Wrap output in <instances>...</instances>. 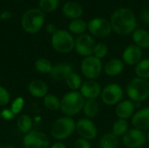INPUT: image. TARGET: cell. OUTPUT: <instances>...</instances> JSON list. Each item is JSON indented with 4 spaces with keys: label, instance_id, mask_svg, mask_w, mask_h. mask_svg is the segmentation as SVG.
<instances>
[{
    "label": "cell",
    "instance_id": "cell-1",
    "mask_svg": "<svg viewBox=\"0 0 149 148\" xmlns=\"http://www.w3.org/2000/svg\"><path fill=\"white\" fill-rule=\"evenodd\" d=\"M113 31L121 36L132 34L137 27V20L134 11L127 7L118 8L110 19Z\"/></svg>",
    "mask_w": 149,
    "mask_h": 148
},
{
    "label": "cell",
    "instance_id": "cell-2",
    "mask_svg": "<svg viewBox=\"0 0 149 148\" xmlns=\"http://www.w3.org/2000/svg\"><path fill=\"white\" fill-rule=\"evenodd\" d=\"M45 13L39 8H31L25 10L21 17V26L28 34L38 33L44 26Z\"/></svg>",
    "mask_w": 149,
    "mask_h": 148
},
{
    "label": "cell",
    "instance_id": "cell-3",
    "mask_svg": "<svg viewBox=\"0 0 149 148\" xmlns=\"http://www.w3.org/2000/svg\"><path fill=\"white\" fill-rule=\"evenodd\" d=\"M86 99L79 91H71L60 99V111L65 116L73 117L83 110Z\"/></svg>",
    "mask_w": 149,
    "mask_h": 148
},
{
    "label": "cell",
    "instance_id": "cell-4",
    "mask_svg": "<svg viewBox=\"0 0 149 148\" xmlns=\"http://www.w3.org/2000/svg\"><path fill=\"white\" fill-rule=\"evenodd\" d=\"M127 95L134 103H141L149 98V80L133 78L127 85Z\"/></svg>",
    "mask_w": 149,
    "mask_h": 148
},
{
    "label": "cell",
    "instance_id": "cell-5",
    "mask_svg": "<svg viewBox=\"0 0 149 148\" xmlns=\"http://www.w3.org/2000/svg\"><path fill=\"white\" fill-rule=\"evenodd\" d=\"M76 130V121L72 117L63 116L56 120L50 129L52 137L57 140H64L71 137Z\"/></svg>",
    "mask_w": 149,
    "mask_h": 148
},
{
    "label": "cell",
    "instance_id": "cell-6",
    "mask_svg": "<svg viewBox=\"0 0 149 148\" xmlns=\"http://www.w3.org/2000/svg\"><path fill=\"white\" fill-rule=\"evenodd\" d=\"M51 44L52 48L59 53L66 54L74 50L75 38L69 31L58 29V31L52 35Z\"/></svg>",
    "mask_w": 149,
    "mask_h": 148
},
{
    "label": "cell",
    "instance_id": "cell-7",
    "mask_svg": "<svg viewBox=\"0 0 149 148\" xmlns=\"http://www.w3.org/2000/svg\"><path fill=\"white\" fill-rule=\"evenodd\" d=\"M80 71L86 79L96 80L103 72L102 60L93 55L86 57L81 61Z\"/></svg>",
    "mask_w": 149,
    "mask_h": 148
},
{
    "label": "cell",
    "instance_id": "cell-8",
    "mask_svg": "<svg viewBox=\"0 0 149 148\" xmlns=\"http://www.w3.org/2000/svg\"><path fill=\"white\" fill-rule=\"evenodd\" d=\"M124 91L117 83L107 85L101 91L100 98L102 102L107 106H116L123 99Z\"/></svg>",
    "mask_w": 149,
    "mask_h": 148
},
{
    "label": "cell",
    "instance_id": "cell-9",
    "mask_svg": "<svg viewBox=\"0 0 149 148\" xmlns=\"http://www.w3.org/2000/svg\"><path fill=\"white\" fill-rule=\"evenodd\" d=\"M87 30L90 35L100 38L108 37L113 31L110 21L100 17L91 19L87 23Z\"/></svg>",
    "mask_w": 149,
    "mask_h": 148
},
{
    "label": "cell",
    "instance_id": "cell-10",
    "mask_svg": "<svg viewBox=\"0 0 149 148\" xmlns=\"http://www.w3.org/2000/svg\"><path fill=\"white\" fill-rule=\"evenodd\" d=\"M23 146L24 148H50V140L45 133L31 130L24 136Z\"/></svg>",
    "mask_w": 149,
    "mask_h": 148
},
{
    "label": "cell",
    "instance_id": "cell-11",
    "mask_svg": "<svg viewBox=\"0 0 149 148\" xmlns=\"http://www.w3.org/2000/svg\"><path fill=\"white\" fill-rule=\"evenodd\" d=\"M95 45L96 43L93 37L88 33H84L75 38L74 50L79 56L86 58L93 55Z\"/></svg>",
    "mask_w": 149,
    "mask_h": 148
},
{
    "label": "cell",
    "instance_id": "cell-12",
    "mask_svg": "<svg viewBox=\"0 0 149 148\" xmlns=\"http://www.w3.org/2000/svg\"><path fill=\"white\" fill-rule=\"evenodd\" d=\"M79 138L93 140L98 135V129L93 121L87 118H81L76 121V130Z\"/></svg>",
    "mask_w": 149,
    "mask_h": 148
},
{
    "label": "cell",
    "instance_id": "cell-13",
    "mask_svg": "<svg viewBox=\"0 0 149 148\" xmlns=\"http://www.w3.org/2000/svg\"><path fill=\"white\" fill-rule=\"evenodd\" d=\"M147 141L146 133L136 128L129 129L122 137V143L127 148L142 147Z\"/></svg>",
    "mask_w": 149,
    "mask_h": 148
},
{
    "label": "cell",
    "instance_id": "cell-14",
    "mask_svg": "<svg viewBox=\"0 0 149 148\" xmlns=\"http://www.w3.org/2000/svg\"><path fill=\"white\" fill-rule=\"evenodd\" d=\"M143 57L142 49L135 45L134 44L127 45L121 55V60L125 65L129 66H135Z\"/></svg>",
    "mask_w": 149,
    "mask_h": 148
},
{
    "label": "cell",
    "instance_id": "cell-15",
    "mask_svg": "<svg viewBox=\"0 0 149 148\" xmlns=\"http://www.w3.org/2000/svg\"><path fill=\"white\" fill-rule=\"evenodd\" d=\"M102 88L99 82L96 80L86 79L83 82L79 92L85 99H96L101 94Z\"/></svg>",
    "mask_w": 149,
    "mask_h": 148
},
{
    "label": "cell",
    "instance_id": "cell-16",
    "mask_svg": "<svg viewBox=\"0 0 149 148\" xmlns=\"http://www.w3.org/2000/svg\"><path fill=\"white\" fill-rule=\"evenodd\" d=\"M131 123L134 128L143 132L149 130V107H143L135 111L131 118Z\"/></svg>",
    "mask_w": 149,
    "mask_h": 148
},
{
    "label": "cell",
    "instance_id": "cell-17",
    "mask_svg": "<svg viewBox=\"0 0 149 148\" xmlns=\"http://www.w3.org/2000/svg\"><path fill=\"white\" fill-rule=\"evenodd\" d=\"M135 104L130 99H122L115 107V114L118 119L126 120L132 118L135 113Z\"/></svg>",
    "mask_w": 149,
    "mask_h": 148
},
{
    "label": "cell",
    "instance_id": "cell-18",
    "mask_svg": "<svg viewBox=\"0 0 149 148\" xmlns=\"http://www.w3.org/2000/svg\"><path fill=\"white\" fill-rule=\"evenodd\" d=\"M73 72V67L71 64L61 62L52 66L50 73L51 77L57 81H65L66 78Z\"/></svg>",
    "mask_w": 149,
    "mask_h": 148
},
{
    "label": "cell",
    "instance_id": "cell-19",
    "mask_svg": "<svg viewBox=\"0 0 149 148\" xmlns=\"http://www.w3.org/2000/svg\"><path fill=\"white\" fill-rule=\"evenodd\" d=\"M62 12L65 17L72 20L80 18L83 15L84 10L79 3L76 1H67L62 6Z\"/></svg>",
    "mask_w": 149,
    "mask_h": 148
},
{
    "label": "cell",
    "instance_id": "cell-20",
    "mask_svg": "<svg viewBox=\"0 0 149 148\" xmlns=\"http://www.w3.org/2000/svg\"><path fill=\"white\" fill-rule=\"evenodd\" d=\"M28 92L34 98L44 99L48 94V86L45 81L40 79H34L29 83Z\"/></svg>",
    "mask_w": 149,
    "mask_h": 148
},
{
    "label": "cell",
    "instance_id": "cell-21",
    "mask_svg": "<svg viewBox=\"0 0 149 148\" xmlns=\"http://www.w3.org/2000/svg\"><path fill=\"white\" fill-rule=\"evenodd\" d=\"M125 68L124 62L120 58H112L103 65V72L109 77L120 75Z\"/></svg>",
    "mask_w": 149,
    "mask_h": 148
},
{
    "label": "cell",
    "instance_id": "cell-22",
    "mask_svg": "<svg viewBox=\"0 0 149 148\" xmlns=\"http://www.w3.org/2000/svg\"><path fill=\"white\" fill-rule=\"evenodd\" d=\"M132 39L135 45L141 49L149 48V32L145 29H136L132 33Z\"/></svg>",
    "mask_w": 149,
    "mask_h": 148
},
{
    "label": "cell",
    "instance_id": "cell-23",
    "mask_svg": "<svg viewBox=\"0 0 149 148\" xmlns=\"http://www.w3.org/2000/svg\"><path fill=\"white\" fill-rule=\"evenodd\" d=\"M120 144L119 138L112 132L104 133L98 143L99 148H118Z\"/></svg>",
    "mask_w": 149,
    "mask_h": 148
},
{
    "label": "cell",
    "instance_id": "cell-24",
    "mask_svg": "<svg viewBox=\"0 0 149 148\" xmlns=\"http://www.w3.org/2000/svg\"><path fill=\"white\" fill-rule=\"evenodd\" d=\"M82 112L87 119L95 118L100 113L99 102L96 99H86Z\"/></svg>",
    "mask_w": 149,
    "mask_h": 148
},
{
    "label": "cell",
    "instance_id": "cell-25",
    "mask_svg": "<svg viewBox=\"0 0 149 148\" xmlns=\"http://www.w3.org/2000/svg\"><path fill=\"white\" fill-rule=\"evenodd\" d=\"M68 30L69 32H71L72 35L79 36L84 34L87 30V23L82 18L72 19L70 21L68 24Z\"/></svg>",
    "mask_w": 149,
    "mask_h": 148
},
{
    "label": "cell",
    "instance_id": "cell-26",
    "mask_svg": "<svg viewBox=\"0 0 149 148\" xmlns=\"http://www.w3.org/2000/svg\"><path fill=\"white\" fill-rule=\"evenodd\" d=\"M33 126L32 119L27 114H21L17 120V129L23 133H28L31 131Z\"/></svg>",
    "mask_w": 149,
    "mask_h": 148
},
{
    "label": "cell",
    "instance_id": "cell-27",
    "mask_svg": "<svg viewBox=\"0 0 149 148\" xmlns=\"http://www.w3.org/2000/svg\"><path fill=\"white\" fill-rule=\"evenodd\" d=\"M134 74L136 77L149 79V58H142L134 66Z\"/></svg>",
    "mask_w": 149,
    "mask_h": 148
},
{
    "label": "cell",
    "instance_id": "cell-28",
    "mask_svg": "<svg viewBox=\"0 0 149 148\" xmlns=\"http://www.w3.org/2000/svg\"><path fill=\"white\" fill-rule=\"evenodd\" d=\"M128 130H129V124L127 120L118 119L113 122L111 132L118 138H120V137H123L127 133Z\"/></svg>",
    "mask_w": 149,
    "mask_h": 148
},
{
    "label": "cell",
    "instance_id": "cell-29",
    "mask_svg": "<svg viewBox=\"0 0 149 148\" xmlns=\"http://www.w3.org/2000/svg\"><path fill=\"white\" fill-rule=\"evenodd\" d=\"M65 82L66 85L69 87V89H71V91H79V89L83 84L81 76L75 72H72L66 78Z\"/></svg>",
    "mask_w": 149,
    "mask_h": 148
},
{
    "label": "cell",
    "instance_id": "cell-30",
    "mask_svg": "<svg viewBox=\"0 0 149 148\" xmlns=\"http://www.w3.org/2000/svg\"><path fill=\"white\" fill-rule=\"evenodd\" d=\"M43 104L45 107L52 112L60 110V99L53 94H47L43 99Z\"/></svg>",
    "mask_w": 149,
    "mask_h": 148
},
{
    "label": "cell",
    "instance_id": "cell-31",
    "mask_svg": "<svg viewBox=\"0 0 149 148\" xmlns=\"http://www.w3.org/2000/svg\"><path fill=\"white\" fill-rule=\"evenodd\" d=\"M35 69L42 74H50L52 69V62L45 58H39L35 61L34 64Z\"/></svg>",
    "mask_w": 149,
    "mask_h": 148
},
{
    "label": "cell",
    "instance_id": "cell-32",
    "mask_svg": "<svg viewBox=\"0 0 149 148\" xmlns=\"http://www.w3.org/2000/svg\"><path fill=\"white\" fill-rule=\"evenodd\" d=\"M59 5V0H39L38 8L44 13H52L55 11Z\"/></svg>",
    "mask_w": 149,
    "mask_h": 148
},
{
    "label": "cell",
    "instance_id": "cell-33",
    "mask_svg": "<svg viewBox=\"0 0 149 148\" xmlns=\"http://www.w3.org/2000/svg\"><path fill=\"white\" fill-rule=\"evenodd\" d=\"M108 51L109 49L107 44H106L105 43H98L94 47L93 56L100 59H102L107 57V55L108 54Z\"/></svg>",
    "mask_w": 149,
    "mask_h": 148
},
{
    "label": "cell",
    "instance_id": "cell-34",
    "mask_svg": "<svg viewBox=\"0 0 149 148\" xmlns=\"http://www.w3.org/2000/svg\"><path fill=\"white\" fill-rule=\"evenodd\" d=\"M24 106V99L23 97H17L10 105V110L15 115H18Z\"/></svg>",
    "mask_w": 149,
    "mask_h": 148
},
{
    "label": "cell",
    "instance_id": "cell-35",
    "mask_svg": "<svg viewBox=\"0 0 149 148\" xmlns=\"http://www.w3.org/2000/svg\"><path fill=\"white\" fill-rule=\"evenodd\" d=\"M10 94L3 86L0 85V106H5L10 103Z\"/></svg>",
    "mask_w": 149,
    "mask_h": 148
},
{
    "label": "cell",
    "instance_id": "cell-36",
    "mask_svg": "<svg viewBox=\"0 0 149 148\" xmlns=\"http://www.w3.org/2000/svg\"><path fill=\"white\" fill-rule=\"evenodd\" d=\"M74 148H92V147L89 140L79 138L74 142Z\"/></svg>",
    "mask_w": 149,
    "mask_h": 148
},
{
    "label": "cell",
    "instance_id": "cell-37",
    "mask_svg": "<svg viewBox=\"0 0 149 148\" xmlns=\"http://www.w3.org/2000/svg\"><path fill=\"white\" fill-rule=\"evenodd\" d=\"M0 113H1V118L3 119V120H11L16 116L10 108L3 109L2 112H0Z\"/></svg>",
    "mask_w": 149,
    "mask_h": 148
},
{
    "label": "cell",
    "instance_id": "cell-38",
    "mask_svg": "<svg viewBox=\"0 0 149 148\" xmlns=\"http://www.w3.org/2000/svg\"><path fill=\"white\" fill-rule=\"evenodd\" d=\"M13 14L10 10H3L1 13H0V18L3 21H6V20H10L11 17H12Z\"/></svg>",
    "mask_w": 149,
    "mask_h": 148
},
{
    "label": "cell",
    "instance_id": "cell-39",
    "mask_svg": "<svg viewBox=\"0 0 149 148\" xmlns=\"http://www.w3.org/2000/svg\"><path fill=\"white\" fill-rule=\"evenodd\" d=\"M141 21L144 24H149V10H144L141 11Z\"/></svg>",
    "mask_w": 149,
    "mask_h": 148
},
{
    "label": "cell",
    "instance_id": "cell-40",
    "mask_svg": "<svg viewBox=\"0 0 149 148\" xmlns=\"http://www.w3.org/2000/svg\"><path fill=\"white\" fill-rule=\"evenodd\" d=\"M45 30H46V31H47L49 34H51V35H53V34L58 31L57 26H56L54 24H52V23L48 24L45 26Z\"/></svg>",
    "mask_w": 149,
    "mask_h": 148
},
{
    "label": "cell",
    "instance_id": "cell-41",
    "mask_svg": "<svg viewBox=\"0 0 149 148\" xmlns=\"http://www.w3.org/2000/svg\"><path fill=\"white\" fill-rule=\"evenodd\" d=\"M50 148H67V147H66V146H65L64 143H62V142L58 141V142L54 143L52 147H50Z\"/></svg>",
    "mask_w": 149,
    "mask_h": 148
},
{
    "label": "cell",
    "instance_id": "cell-42",
    "mask_svg": "<svg viewBox=\"0 0 149 148\" xmlns=\"http://www.w3.org/2000/svg\"><path fill=\"white\" fill-rule=\"evenodd\" d=\"M0 148H17L12 145H1Z\"/></svg>",
    "mask_w": 149,
    "mask_h": 148
},
{
    "label": "cell",
    "instance_id": "cell-43",
    "mask_svg": "<svg viewBox=\"0 0 149 148\" xmlns=\"http://www.w3.org/2000/svg\"><path fill=\"white\" fill-rule=\"evenodd\" d=\"M146 134H147V140H148V141H149V130L148 131V133H147Z\"/></svg>",
    "mask_w": 149,
    "mask_h": 148
},
{
    "label": "cell",
    "instance_id": "cell-44",
    "mask_svg": "<svg viewBox=\"0 0 149 148\" xmlns=\"http://www.w3.org/2000/svg\"><path fill=\"white\" fill-rule=\"evenodd\" d=\"M140 148H146V147H140Z\"/></svg>",
    "mask_w": 149,
    "mask_h": 148
},
{
    "label": "cell",
    "instance_id": "cell-45",
    "mask_svg": "<svg viewBox=\"0 0 149 148\" xmlns=\"http://www.w3.org/2000/svg\"><path fill=\"white\" fill-rule=\"evenodd\" d=\"M0 117H1V113H0Z\"/></svg>",
    "mask_w": 149,
    "mask_h": 148
}]
</instances>
